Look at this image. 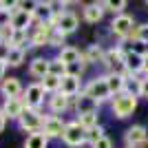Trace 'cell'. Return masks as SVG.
<instances>
[{
	"instance_id": "obj_32",
	"label": "cell",
	"mask_w": 148,
	"mask_h": 148,
	"mask_svg": "<svg viewBox=\"0 0 148 148\" xmlns=\"http://www.w3.org/2000/svg\"><path fill=\"white\" fill-rule=\"evenodd\" d=\"M64 40H66V36L53 29V33H51V40H49V47H56V49L60 51V49H64V47H66V44H64Z\"/></svg>"
},
{
	"instance_id": "obj_8",
	"label": "cell",
	"mask_w": 148,
	"mask_h": 148,
	"mask_svg": "<svg viewBox=\"0 0 148 148\" xmlns=\"http://www.w3.org/2000/svg\"><path fill=\"white\" fill-rule=\"evenodd\" d=\"M133 29H135V22H133V16H128V13L115 16L113 22H111V33H113V36H117V38H122V40L130 38Z\"/></svg>"
},
{
	"instance_id": "obj_30",
	"label": "cell",
	"mask_w": 148,
	"mask_h": 148,
	"mask_svg": "<svg viewBox=\"0 0 148 148\" xmlns=\"http://www.w3.org/2000/svg\"><path fill=\"white\" fill-rule=\"evenodd\" d=\"M130 40L133 42H148V22L146 25H137L135 29H133V33H130Z\"/></svg>"
},
{
	"instance_id": "obj_19",
	"label": "cell",
	"mask_w": 148,
	"mask_h": 148,
	"mask_svg": "<svg viewBox=\"0 0 148 148\" xmlns=\"http://www.w3.org/2000/svg\"><path fill=\"white\" fill-rule=\"evenodd\" d=\"M124 62H126V73H128V77H135L137 73H142L144 56H139V53H135V51H126Z\"/></svg>"
},
{
	"instance_id": "obj_20",
	"label": "cell",
	"mask_w": 148,
	"mask_h": 148,
	"mask_svg": "<svg viewBox=\"0 0 148 148\" xmlns=\"http://www.w3.org/2000/svg\"><path fill=\"white\" fill-rule=\"evenodd\" d=\"M73 108H75V115H84V113H97V108H99V104L95 102V99H91L88 95H77L75 97V104H73Z\"/></svg>"
},
{
	"instance_id": "obj_37",
	"label": "cell",
	"mask_w": 148,
	"mask_h": 148,
	"mask_svg": "<svg viewBox=\"0 0 148 148\" xmlns=\"http://www.w3.org/2000/svg\"><path fill=\"white\" fill-rule=\"evenodd\" d=\"M135 148H148V139H146V142H142L139 146H135Z\"/></svg>"
},
{
	"instance_id": "obj_9",
	"label": "cell",
	"mask_w": 148,
	"mask_h": 148,
	"mask_svg": "<svg viewBox=\"0 0 148 148\" xmlns=\"http://www.w3.org/2000/svg\"><path fill=\"white\" fill-rule=\"evenodd\" d=\"M84 86H82V75L77 73H69L62 77V86H60V93H64L66 97H77L82 95Z\"/></svg>"
},
{
	"instance_id": "obj_21",
	"label": "cell",
	"mask_w": 148,
	"mask_h": 148,
	"mask_svg": "<svg viewBox=\"0 0 148 148\" xmlns=\"http://www.w3.org/2000/svg\"><path fill=\"white\" fill-rule=\"evenodd\" d=\"M58 58H60L62 62H64V64H66L69 69H73L75 64H77V66H80V60H82V51L80 49H75V47H64V49H60L58 51Z\"/></svg>"
},
{
	"instance_id": "obj_24",
	"label": "cell",
	"mask_w": 148,
	"mask_h": 148,
	"mask_svg": "<svg viewBox=\"0 0 148 148\" xmlns=\"http://www.w3.org/2000/svg\"><path fill=\"white\" fill-rule=\"evenodd\" d=\"M27 58V51L25 49H7L5 51V62L7 66H20Z\"/></svg>"
},
{
	"instance_id": "obj_18",
	"label": "cell",
	"mask_w": 148,
	"mask_h": 148,
	"mask_svg": "<svg viewBox=\"0 0 148 148\" xmlns=\"http://www.w3.org/2000/svg\"><path fill=\"white\" fill-rule=\"evenodd\" d=\"M104 7H102V2H91V5H84V9H82V18L86 20L88 25H97L99 20L104 18Z\"/></svg>"
},
{
	"instance_id": "obj_2",
	"label": "cell",
	"mask_w": 148,
	"mask_h": 148,
	"mask_svg": "<svg viewBox=\"0 0 148 148\" xmlns=\"http://www.w3.org/2000/svg\"><path fill=\"white\" fill-rule=\"evenodd\" d=\"M84 95H88L91 99H95L97 104H104V102H111L113 95L108 91V84H106V75H99V77H93L88 80V84L84 86Z\"/></svg>"
},
{
	"instance_id": "obj_13",
	"label": "cell",
	"mask_w": 148,
	"mask_h": 148,
	"mask_svg": "<svg viewBox=\"0 0 148 148\" xmlns=\"http://www.w3.org/2000/svg\"><path fill=\"white\" fill-rule=\"evenodd\" d=\"M146 133H148L146 126H142V124L130 126V128L124 133V142H126V148H135V146H139L142 142H146V139H148Z\"/></svg>"
},
{
	"instance_id": "obj_6",
	"label": "cell",
	"mask_w": 148,
	"mask_h": 148,
	"mask_svg": "<svg viewBox=\"0 0 148 148\" xmlns=\"http://www.w3.org/2000/svg\"><path fill=\"white\" fill-rule=\"evenodd\" d=\"M44 117H47V115H44L42 111H31V108H27L25 115L18 119V126L22 130H27L29 135L31 133H40V130H42V124H44Z\"/></svg>"
},
{
	"instance_id": "obj_22",
	"label": "cell",
	"mask_w": 148,
	"mask_h": 148,
	"mask_svg": "<svg viewBox=\"0 0 148 148\" xmlns=\"http://www.w3.org/2000/svg\"><path fill=\"white\" fill-rule=\"evenodd\" d=\"M33 13H27V11H22V9H18V11L11 16V27L16 31H29V27H31V22H33Z\"/></svg>"
},
{
	"instance_id": "obj_1",
	"label": "cell",
	"mask_w": 148,
	"mask_h": 148,
	"mask_svg": "<svg viewBox=\"0 0 148 148\" xmlns=\"http://www.w3.org/2000/svg\"><path fill=\"white\" fill-rule=\"evenodd\" d=\"M135 108H137V95H135V91L119 93V95H115V97L111 99V111H113V115H115L117 119L130 117V115L135 113Z\"/></svg>"
},
{
	"instance_id": "obj_27",
	"label": "cell",
	"mask_w": 148,
	"mask_h": 148,
	"mask_svg": "<svg viewBox=\"0 0 148 148\" xmlns=\"http://www.w3.org/2000/svg\"><path fill=\"white\" fill-rule=\"evenodd\" d=\"M49 62H51V73L53 75H58V77H64V75H69L71 73V69L64 64V62L60 60V58H49Z\"/></svg>"
},
{
	"instance_id": "obj_35",
	"label": "cell",
	"mask_w": 148,
	"mask_h": 148,
	"mask_svg": "<svg viewBox=\"0 0 148 148\" xmlns=\"http://www.w3.org/2000/svg\"><path fill=\"white\" fill-rule=\"evenodd\" d=\"M5 71H7V62H5V56H0V82L5 80Z\"/></svg>"
},
{
	"instance_id": "obj_36",
	"label": "cell",
	"mask_w": 148,
	"mask_h": 148,
	"mask_svg": "<svg viewBox=\"0 0 148 148\" xmlns=\"http://www.w3.org/2000/svg\"><path fill=\"white\" fill-rule=\"evenodd\" d=\"M5 126H7V115L2 113V108H0V133L5 130Z\"/></svg>"
},
{
	"instance_id": "obj_28",
	"label": "cell",
	"mask_w": 148,
	"mask_h": 148,
	"mask_svg": "<svg viewBox=\"0 0 148 148\" xmlns=\"http://www.w3.org/2000/svg\"><path fill=\"white\" fill-rule=\"evenodd\" d=\"M102 7H104V11H111V13H115V16H122L124 9H126V0H104Z\"/></svg>"
},
{
	"instance_id": "obj_29",
	"label": "cell",
	"mask_w": 148,
	"mask_h": 148,
	"mask_svg": "<svg viewBox=\"0 0 148 148\" xmlns=\"http://www.w3.org/2000/svg\"><path fill=\"white\" fill-rule=\"evenodd\" d=\"M77 122H80V126L84 130H88V128H95V126H99V122H97V113H84V115H77Z\"/></svg>"
},
{
	"instance_id": "obj_17",
	"label": "cell",
	"mask_w": 148,
	"mask_h": 148,
	"mask_svg": "<svg viewBox=\"0 0 148 148\" xmlns=\"http://www.w3.org/2000/svg\"><path fill=\"white\" fill-rule=\"evenodd\" d=\"M106 84H108V91H111L113 97L128 91V77L117 75V73H106Z\"/></svg>"
},
{
	"instance_id": "obj_26",
	"label": "cell",
	"mask_w": 148,
	"mask_h": 148,
	"mask_svg": "<svg viewBox=\"0 0 148 148\" xmlns=\"http://www.w3.org/2000/svg\"><path fill=\"white\" fill-rule=\"evenodd\" d=\"M25 148H49V139L44 133H31V135H27Z\"/></svg>"
},
{
	"instance_id": "obj_14",
	"label": "cell",
	"mask_w": 148,
	"mask_h": 148,
	"mask_svg": "<svg viewBox=\"0 0 148 148\" xmlns=\"http://www.w3.org/2000/svg\"><path fill=\"white\" fill-rule=\"evenodd\" d=\"M51 73V62L49 58H33V60L29 62V75L31 77H36L38 82L42 80V77H47V75Z\"/></svg>"
},
{
	"instance_id": "obj_25",
	"label": "cell",
	"mask_w": 148,
	"mask_h": 148,
	"mask_svg": "<svg viewBox=\"0 0 148 148\" xmlns=\"http://www.w3.org/2000/svg\"><path fill=\"white\" fill-rule=\"evenodd\" d=\"M40 86H42L44 91L49 93V95H53V93H60V86H62V77H58V75L49 73L47 77H42V80H40Z\"/></svg>"
},
{
	"instance_id": "obj_4",
	"label": "cell",
	"mask_w": 148,
	"mask_h": 148,
	"mask_svg": "<svg viewBox=\"0 0 148 148\" xmlns=\"http://www.w3.org/2000/svg\"><path fill=\"white\" fill-rule=\"evenodd\" d=\"M62 142L66 144V146H71V148H77V146H84V144H86V130L80 126L77 119L66 122V128H64Z\"/></svg>"
},
{
	"instance_id": "obj_11",
	"label": "cell",
	"mask_w": 148,
	"mask_h": 148,
	"mask_svg": "<svg viewBox=\"0 0 148 148\" xmlns=\"http://www.w3.org/2000/svg\"><path fill=\"white\" fill-rule=\"evenodd\" d=\"M25 111H27V106H25V99L22 97H9L2 104V113L7 115V119H16L18 122L25 115Z\"/></svg>"
},
{
	"instance_id": "obj_12",
	"label": "cell",
	"mask_w": 148,
	"mask_h": 148,
	"mask_svg": "<svg viewBox=\"0 0 148 148\" xmlns=\"http://www.w3.org/2000/svg\"><path fill=\"white\" fill-rule=\"evenodd\" d=\"M47 106H49L51 115H60V113H66L69 108H73L71 106V97H66L64 93H53L47 97Z\"/></svg>"
},
{
	"instance_id": "obj_33",
	"label": "cell",
	"mask_w": 148,
	"mask_h": 148,
	"mask_svg": "<svg viewBox=\"0 0 148 148\" xmlns=\"http://www.w3.org/2000/svg\"><path fill=\"white\" fill-rule=\"evenodd\" d=\"M137 97L148 99V77H142L139 80V88H137Z\"/></svg>"
},
{
	"instance_id": "obj_3",
	"label": "cell",
	"mask_w": 148,
	"mask_h": 148,
	"mask_svg": "<svg viewBox=\"0 0 148 148\" xmlns=\"http://www.w3.org/2000/svg\"><path fill=\"white\" fill-rule=\"evenodd\" d=\"M124 58H126V49H124V47H113V49L106 51L104 66L108 69V73H117V75H124V77H128Z\"/></svg>"
},
{
	"instance_id": "obj_31",
	"label": "cell",
	"mask_w": 148,
	"mask_h": 148,
	"mask_svg": "<svg viewBox=\"0 0 148 148\" xmlns=\"http://www.w3.org/2000/svg\"><path fill=\"white\" fill-rule=\"evenodd\" d=\"M102 137H106V135H104V126H102V124H99V126H95V128H88V130H86V144H88V146L97 144Z\"/></svg>"
},
{
	"instance_id": "obj_10",
	"label": "cell",
	"mask_w": 148,
	"mask_h": 148,
	"mask_svg": "<svg viewBox=\"0 0 148 148\" xmlns=\"http://www.w3.org/2000/svg\"><path fill=\"white\" fill-rule=\"evenodd\" d=\"M77 27H80V18L75 16L73 11H64L58 16V27L56 31H60V33H64V36H71V33H75L77 31Z\"/></svg>"
},
{
	"instance_id": "obj_15",
	"label": "cell",
	"mask_w": 148,
	"mask_h": 148,
	"mask_svg": "<svg viewBox=\"0 0 148 148\" xmlns=\"http://www.w3.org/2000/svg\"><path fill=\"white\" fill-rule=\"evenodd\" d=\"M0 93H2V97L9 99V97H22V84H20L18 77H5V80L0 82Z\"/></svg>"
},
{
	"instance_id": "obj_23",
	"label": "cell",
	"mask_w": 148,
	"mask_h": 148,
	"mask_svg": "<svg viewBox=\"0 0 148 148\" xmlns=\"http://www.w3.org/2000/svg\"><path fill=\"white\" fill-rule=\"evenodd\" d=\"M84 58H86L88 64H104L106 51L102 49V44H88L86 51H84Z\"/></svg>"
},
{
	"instance_id": "obj_5",
	"label": "cell",
	"mask_w": 148,
	"mask_h": 148,
	"mask_svg": "<svg viewBox=\"0 0 148 148\" xmlns=\"http://www.w3.org/2000/svg\"><path fill=\"white\" fill-rule=\"evenodd\" d=\"M44 95H47V91L40 86V82L29 84V86L25 88V93H22L25 106H27V108H31V111H40L42 104H44Z\"/></svg>"
},
{
	"instance_id": "obj_16",
	"label": "cell",
	"mask_w": 148,
	"mask_h": 148,
	"mask_svg": "<svg viewBox=\"0 0 148 148\" xmlns=\"http://www.w3.org/2000/svg\"><path fill=\"white\" fill-rule=\"evenodd\" d=\"M51 33H53V29H51L49 25H38L36 29L29 33V38H31V47H49Z\"/></svg>"
},
{
	"instance_id": "obj_34",
	"label": "cell",
	"mask_w": 148,
	"mask_h": 148,
	"mask_svg": "<svg viewBox=\"0 0 148 148\" xmlns=\"http://www.w3.org/2000/svg\"><path fill=\"white\" fill-rule=\"evenodd\" d=\"M91 148H113V139L111 137H102L97 144H93Z\"/></svg>"
},
{
	"instance_id": "obj_7",
	"label": "cell",
	"mask_w": 148,
	"mask_h": 148,
	"mask_svg": "<svg viewBox=\"0 0 148 148\" xmlns=\"http://www.w3.org/2000/svg\"><path fill=\"white\" fill-rule=\"evenodd\" d=\"M64 128H66V122H64L60 115H47L40 133H44V135H47V139H62Z\"/></svg>"
}]
</instances>
